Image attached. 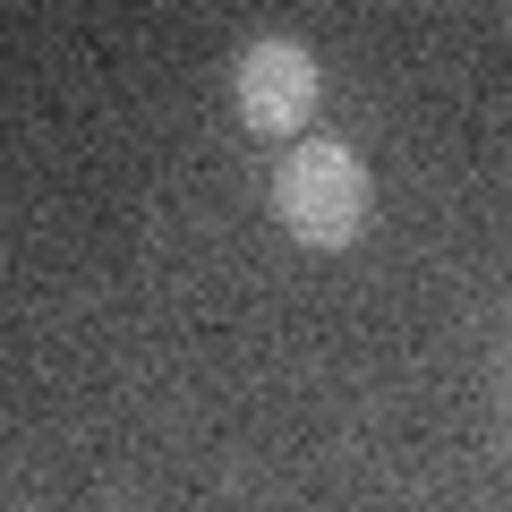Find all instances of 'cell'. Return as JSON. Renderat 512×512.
Wrapping results in <instances>:
<instances>
[{"mask_svg":"<svg viewBox=\"0 0 512 512\" xmlns=\"http://www.w3.org/2000/svg\"><path fill=\"white\" fill-rule=\"evenodd\" d=\"M9 512H26V504H9Z\"/></svg>","mask_w":512,"mask_h":512,"instance_id":"cell-3","label":"cell"},{"mask_svg":"<svg viewBox=\"0 0 512 512\" xmlns=\"http://www.w3.org/2000/svg\"><path fill=\"white\" fill-rule=\"evenodd\" d=\"M265 205H274V222L291 231V248L342 256V248L367 239L376 180H367V163L342 146V137H299V146H282L274 180H265Z\"/></svg>","mask_w":512,"mask_h":512,"instance_id":"cell-1","label":"cell"},{"mask_svg":"<svg viewBox=\"0 0 512 512\" xmlns=\"http://www.w3.org/2000/svg\"><path fill=\"white\" fill-rule=\"evenodd\" d=\"M231 103H239V128L256 146H299L316 103H325V60L299 35H256L231 60Z\"/></svg>","mask_w":512,"mask_h":512,"instance_id":"cell-2","label":"cell"}]
</instances>
